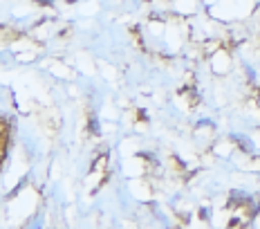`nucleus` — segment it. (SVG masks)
Wrapping results in <instances>:
<instances>
[{"label":"nucleus","mask_w":260,"mask_h":229,"mask_svg":"<svg viewBox=\"0 0 260 229\" xmlns=\"http://www.w3.org/2000/svg\"><path fill=\"white\" fill-rule=\"evenodd\" d=\"M3 135H5V128H3V124H0V139H3Z\"/></svg>","instance_id":"obj_1"}]
</instances>
